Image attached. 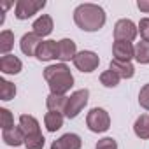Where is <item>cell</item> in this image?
Here are the masks:
<instances>
[{
	"mask_svg": "<svg viewBox=\"0 0 149 149\" xmlns=\"http://www.w3.org/2000/svg\"><path fill=\"white\" fill-rule=\"evenodd\" d=\"M74 21L84 32H98L105 25V11L97 4H81L74 11Z\"/></svg>",
	"mask_w": 149,
	"mask_h": 149,
	"instance_id": "6da1fadb",
	"label": "cell"
},
{
	"mask_svg": "<svg viewBox=\"0 0 149 149\" xmlns=\"http://www.w3.org/2000/svg\"><path fill=\"white\" fill-rule=\"evenodd\" d=\"M44 79L54 95H67L74 86V76L65 63H54L44 68Z\"/></svg>",
	"mask_w": 149,
	"mask_h": 149,
	"instance_id": "7a4b0ae2",
	"label": "cell"
},
{
	"mask_svg": "<svg viewBox=\"0 0 149 149\" xmlns=\"http://www.w3.org/2000/svg\"><path fill=\"white\" fill-rule=\"evenodd\" d=\"M88 98H90V91H88L86 88L74 91V93L68 97V100H67V107H65L63 116H65V118H68V119L77 118V116H79V112L86 107Z\"/></svg>",
	"mask_w": 149,
	"mask_h": 149,
	"instance_id": "3957f363",
	"label": "cell"
},
{
	"mask_svg": "<svg viewBox=\"0 0 149 149\" xmlns=\"http://www.w3.org/2000/svg\"><path fill=\"white\" fill-rule=\"evenodd\" d=\"M86 126L93 132V133H104L109 130L111 126V118L109 112L102 107H95L88 112L86 116Z\"/></svg>",
	"mask_w": 149,
	"mask_h": 149,
	"instance_id": "277c9868",
	"label": "cell"
},
{
	"mask_svg": "<svg viewBox=\"0 0 149 149\" xmlns=\"http://www.w3.org/2000/svg\"><path fill=\"white\" fill-rule=\"evenodd\" d=\"M139 33V26L132 19H119L114 25V42H132Z\"/></svg>",
	"mask_w": 149,
	"mask_h": 149,
	"instance_id": "5b68a950",
	"label": "cell"
},
{
	"mask_svg": "<svg viewBox=\"0 0 149 149\" xmlns=\"http://www.w3.org/2000/svg\"><path fill=\"white\" fill-rule=\"evenodd\" d=\"M44 6H46L44 0H19V2H16L14 14L18 19H28L40 9H44Z\"/></svg>",
	"mask_w": 149,
	"mask_h": 149,
	"instance_id": "8992f818",
	"label": "cell"
},
{
	"mask_svg": "<svg viewBox=\"0 0 149 149\" xmlns=\"http://www.w3.org/2000/svg\"><path fill=\"white\" fill-rule=\"evenodd\" d=\"M72 61H74V65H76L77 70H81L84 74H90V72H93L98 67L100 58L93 51H81V53L76 54V58H74Z\"/></svg>",
	"mask_w": 149,
	"mask_h": 149,
	"instance_id": "52a82bcc",
	"label": "cell"
},
{
	"mask_svg": "<svg viewBox=\"0 0 149 149\" xmlns=\"http://www.w3.org/2000/svg\"><path fill=\"white\" fill-rule=\"evenodd\" d=\"M35 58L40 60V61L58 60V42L56 40H42L39 49H37Z\"/></svg>",
	"mask_w": 149,
	"mask_h": 149,
	"instance_id": "ba28073f",
	"label": "cell"
},
{
	"mask_svg": "<svg viewBox=\"0 0 149 149\" xmlns=\"http://www.w3.org/2000/svg\"><path fill=\"white\" fill-rule=\"evenodd\" d=\"M40 42H42V39H40L37 33L28 32V33H25V35L21 37L19 47H21L23 54H26V56H35V54H37V49H39V46H40Z\"/></svg>",
	"mask_w": 149,
	"mask_h": 149,
	"instance_id": "9c48e42d",
	"label": "cell"
},
{
	"mask_svg": "<svg viewBox=\"0 0 149 149\" xmlns=\"http://www.w3.org/2000/svg\"><path fill=\"white\" fill-rule=\"evenodd\" d=\"M83 140L76 133H65L51 144V149H81Z\"/></svg>",
	"mask_w": 149,
	"mask_h": 149,
	"instance_id": "30bf717a",
	"label": "cell"
},
{
	"mask_svg": "<svg viewBox=\"0 0 149 149\" xmlns=\"http://www.w3.org/2000/svg\"><path fill=\"white\" fill-rule=\"evenodd\" d=\"M112 54H114V60L130 61L132 58H135V46H132V42H114Z\"/></svg>",
	"mask_w": 149,
	"mask_h": 149,
	"instance_id": "8fae6325",
	"label": "cell"
},
{
	"mask_svg": "<svg viewBox=\"0 0 149 149\" xmlns=\"http://www.w3.org/2000/svg\"><path fill=\"white\" fill-rule=\"evenodd\" d=\"M23 68V63L18 56L14 54H6L0 58V70H2L4 74H7V76H14V74H19Z\"/></svg>",
	"mask_w": 149,
	"mask_h": 149,
	"instance_id": "7c38bea8",
	"label": "cell"
},
{
	"mask_svg": "<svg viewBox=\"0 0 149 149\" xmlns=\"http://www.w3.org/2000/svg\"><path fill=\"white\" fill-rule=\"evenodd\" d=\"M77 54V47H76V42L72 39H61L58 40V60L61 61H68V60H74Z\"/></svg>",
	"mask_w": 149,
	"mask_h": 149,
	"instance_id": "4fadbf2b",
	"label": "cell"
},
{
	"mask_svg": "<svg viewBox=\"0 0 149 149\" xmlns=\"http://www.w3.org/2000/svg\"><path fill=\"white\" fill-rule=\"evenodd\" d=\"M109 70L118 74L119 79H130V77H133V74H135V68H133L132 61H119V60H114V58L109 63Z\"/></svg>",
	"mask_w": 149,
	"mask_h": 149,
	"instance_id": "5bb4252c",
	"label": "cell"
},
{
	"mask_svg": "<svg viewBox=\"0 0 149 149\" xmlns=\"http://www.w3.org/2000/svg\"><path fill=\"white\" fill-rule=\"evenodd\" d=\"M32 32L37 33L40 39L42 37H47L51 32H53V18L49 14H42L40 18H37L32 25Z\"/></svg>",
	"mask_w": 149,
	"mask_h": 149,
	"instance_id": "9a60e30c",
	"label": "cell"
},
{
	"mask_svg": "<svg viewBox=\"0 0 149 149\" xmlns=\"http://www.w3.org/2000/svg\"><path fill=\"white\" fill-rule=\"evenodd\" d=\"M25 139H26V137H25L23 130L19 128V125L2 132V140H4L7 146H14V147H18V146H21V144H25Z\"/></svg>",
	"mask_w": 149,
	"mask_h": 149,
	"instance_id": "2e32d148",
	"label": "cell"
},
{
	"mask_svg": "<svg viewBox=\"0 0 149 149\" xmlns=\"http://www.w3.org/2000/svg\"><path fill=\"white\" fill-rule=\"evenodd\" d=\"M19 128L23 130L25 137H30V135H37L40 133V126H39V121L30 116V114H21L19 116Z\"/></svg>",
	"mask_w": 149,
	"mask_h": 149,
	"instance_id": "e0dca14e",
	"label": "cell"
},
{
	"mask_svg": "<svg viewBox=\"0 0 149 149\" xmlns=\"http://www.w3.org/2000/svg\"><path fill=\"white\" fill-rule=\"evenodd\" d=\"M67 100L68 97L65 95H54V93H49L47 98H46V105L49 111H56V112H65V107H67Z\"/></svg>",
	"mask_w": 149,
	"mask_h": 149,
	"instance_id": "ac0fdd59",
	"label": "cell"
},
{
	"mask_svg": "<svg viewBox=\"0 0 149 149\" xmlns=\"http://www.w3.org/2000/svg\"><path fill=\"white\" fill-rule=\"evenodd\" d=\"M44 125L47 128V132H56L63 126V114L56 112V111H49L44 116Z\"/></svg>",
	"mask_w": 149,
	"mask_h": 149,
	"instance_id": "d6986e66",
	"label": "cell"
},
{
	"mask_svg": "<svg viewBox=\"0 0 149 149\" xmlns=\"http://www.w3.org/2000/svg\"><path fill=\"white\" fill-rule=\"evenodd\" d=\"M133 132L139 139H149V114H140L137 119H135V125H133Z\"/></svg>",
	"mask_w": 149,
	"mask_h": 149,
	"instance_id": "ffe728a7",
	"label": "cell"
},
{
	"mask_svg": "<svg viewBox=\"0 0 149 149\" xmlns=\"http://www.w3.org/2000/svg\"><path fill=\"white\" fill-rule=\"evenodd\" d=\"M13 47H14V33L11 30H4L0 33V53H2V56L9 54Z\"/></svg>",
	"mask_w": 149,
	"mask_h": 149,
	"instance_id": "44dd1931",
	"label": "cell"
},
{
	"mask_svg": "<svg viewBox=\"0 0 149 149\" xmlns=\"http://www.w3.org/2000/svg\"><path fill=\"white\" fill-rule=\"evenodd\" d=\"M135 60L142 65L149 63V42L147 40H140L135 44Z\"/></svg>",
	"mask_w": 149,
	"mask_h": 149,
	"instance_id": "7402d4cb",
	"label": "cell"
},
{
	"mask_svg": "<svg viewBox=\"0 0 149 149\" xmlns=\"http://www.w3.org/2000/svg\"><path fill=\"white\" fill-rule=\"evenodd\" d=\"M14 97H16V86L6 79H2L0 81V98L7 102V100H13Z\"/></svg>",
	"mask_w": 149,
	"mask_h": 149,
	"instance_id": "603a6c76",
	"label": "cell"
},
{
	"mask_svg": "<svg viewBox=\"0 0 149 149\" xmlns=\"http://www.w3.org/2000/svg\"><path fill=\"white\" fill-rule=\"evenodd\" d=\"M119 81H121L119 76H118V74H114L112 70H105V72L100 74V83L105 88H116L119 84Z\"/></svg>",
	"mask_w": 149,
	"mask_h": 149,
	"instance_id": "cb8c5ba5",
	"label": "cell"
},
{
	"mask_svg": "<svg viewBox=\"0 0 149 149\" xmlns=\"http://www.w3.org/2000/svg\"><path fill=\"white\" fill-rule=\"evenodd\" d=\"M46 144V139L42 133H37V135H30L25 139V146L26 149H42Z\"/></svg>",
	"mask_w": 149,
	"mask_h": 149,
	"instance_id": "d4e9b609",
	"label": "cell"
},
{
	"mask_svg": "<svg viewBox=\"0 0 149 149\" xmlns=\"http://www.w3.org/2000/svg\"><path fill=\"white\" fill-rule=\"evenodd\" d=\"M0 118H2V130H9L14 126V118L9 109H0Z\"/></svg>",
	"mask_w": 149,
	"mask_h": 149,
	"instance_id": "484cf974",
	"label": "cell"
},
{
	"mask_svg": "<svg viewBox=\"0 0 149 149\" xmlns=\"http://www.w3.org/2000/svg\"><path fill=\"white\" fill-rule=\"evenodd\" d=\"M95 149H118V142L112 137H104L97 142Z\"/></svg>",
	"mask_w": 149,
	"mask_h": 149,
	"instance_id": "4316f807",
	"label": "cell"
},
{
	"mask_svg": "<svg viewBox=\"0 0 149 149\" xmlns=\"http://www.w3.org/2000/svg\"><path fill=\"white\" fill-rule=\"evenodd\" d=\"M139 104H140V107H144L146 111H149V84H144V86L140 88Z\"/></svg>",
	"mask_w": 149,
	"mask_h": 149,
	"instance_id": "83f0119b",
	"label": "cell"
},
{
	"mask_svg": "<svg viewBox=\"0 0 149 149\" xmlns=\"http://www.w3.org/2000/svg\"><path fill=\"white\" fill-rule=\"evenodd\" d=\"M139 32H140L142 40H147V42H149V18H142V19H140V23H139Z\"/></svg>",
	"mask_w": 149,
	"mask_h": 149,
	"instance_id": "f1b7e54d",
	"label": "cell"
},
{
	"mask_svg": "<svg viewBox=\"0 0 149 149\" xmlns=\"http://www.w3.org/2000/svg\"><path fill=\"white\" fill-rule=\"evenodd\" d=\"M137 7H139V11L149 14V0H139V2H137Z\"/></svg>",
	"mask_w": 149,
	"mask_h": 149,
	"instance_id": "f546056e",
	"label": "cell"
}]
</instances>
